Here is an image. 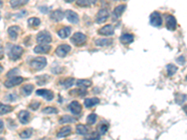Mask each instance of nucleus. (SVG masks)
Segmentation results:
<instances>
[{
    "label": "nucleus",
    "instance_id": "1",
    "mask_svg": "<svg viewBox=\"0 0 187 140\" xmlns=\"http://www.w3.org/2000/svg\"><path fill=\"white\" fill-rule=\"evenodd\" d=\"M22 53H24V49L21 46L13 45L9 52V57L12 61H16L22 55Z\"/></svg>",
    "mask_w": 187,
    "mask_h": 140
},
{
    "label": "nucleus",
    "instance_id": "2",
    "mask_svg": "<svg viewBox=\"0 0 187 140\" xmlns=\"http://www.w3.org/2000/svg\"><path fill=\"white\" fill-rule=\"evenodd\" d=\"M37 43L41 45H48L52 42V36L48 31H41L37 36Z\"/></svg>",
    "mask_w": 187,
    "mask_h": 140
},
{
    "label": "nucleus",
    "instance_id": "3",
    "mask_svg": "<svg viewBox=\"0 0 187 140\" xmlns=\"http://www.w3.org/2000/svg\"><path fill=\"white\" fill-rule=\"evenodd\" d=\"M47 65V60L46 58L43 57V56H39L33 59L30 63V65L36 70H41L43 69Z\"/></svg>",
    "mask_w": 187,
    "mask_h": 140
},
{
    "label": "nucleus",
    "instance_id": "4",
    "mask_svg": "<svg viewBox=\"0 0 187 140\" xmlns=\"http://www.w3.org/2000/svg\"><path fill=\"white\" fill-rule=\"evenodd\" d=\"M86 39H87V37H86V36H85L84 34L77 32V33H75L73 36L71 37L70 41L74 45H76V46H81V45H83V44L85 43Z\"/></svg>",
    "mask_w": 187,
    "mask_h": 140
},
{
    "label": "nucleus",
    "instance_id": "5",
    "mask_svg": "<svg viewBox=\"0 0 187 140\" xmlns=\"http://www.w3.org/2000/svg\"><path fill=\"white\" fill-rule=\"evenodd\" d=\"M22 81H24V77H22L20 76H15V77H9V80H7L5 81L4 85H5L7 88H12V87L17 86L19 84H21Z\"/></svg>",
    "mask_w": 187,
    "mask_h": 140
},
{
    "label": "nucleus",
    "instance_id": "6",
    "mask_svg": "<svg viewBox=\"0 0 187 140\" xmlns=\"http://www.w3.org/2000/svg\"><path fill=\"white\" fill-rule=\"evenodd\" d=\"M150 22L152 25L155 27H159L162 25V17L158 11H154L152 12L150 16Z\"/></svg>",
    "mask_w": 187,
    "mask_h": 140
},
{
    "label": "nucleus",
    "instance_id": "7",
    "mask_svg": "<svg viewBox=\"0 0 187 140\" xmlns=\"http://www.w3.org/2000/svg\"><path fill=\"white\" fill-rule=\"evenodd\" d=\"M71 50V47L68 46L67 44H63L57 47V49L55 50L56 55H58L59 57H65L67 56V54Z\"/></svg>",
    "mask_w": 187,
    "mask_h": 140
},
{
    "label": "nucleus",
    "instance_id": "8",
    "mask_svg": "<svg viewBox=\"0 0 187 140\" xmlns=\"http://www.w3.org/2000/svg\"><path fill=\"white\" fill-rule=\"evenodd\" d=\"M109 17V10L106 9H101L97 14V22L98 23H103L108 20Z\"/></svg>",
    "mask_w": 187,
    "mask_h": 140
},
{
    "label": "nucleus",
    "instance_id": "9",
    "mask_svg": "<svg viewBox=\"0 0 187 140\" xmlns=\"http://www.w3.org/2000/svg\"><path fill=\"white\" fill-rule=\"evenodd\" d=\"M166 24L167 28L170 31H174L177 27V20L173 15H167L166 16Z\"/></svg>",
    "mask_w": 187,
    "mask_h": 140
},
{
    "label": "nucleus",
    "instance_id": "10",
    "mask_svg": "<svg viewBox=\"0 0 187 140\" xmlns=\"http://www.w3.org/2000/svg\"><path fill=\"white\" fill-rule=\"evenodd\" d=\"M65 16L67 17V19L68 20V22H70L71 23H74V24H76V23H78L79 22V16H78V14L75 12V11L73 10H67L66 12H65Z\"/></svg>",
    "mask_w": 187,
    "mask_h": 140
},
{
    "label": "nucleus",
    "instance_id": "11",
    "mask_svg": "<svg viewBox=\"0 0 187 140\" xmlns=\"http://www.w3.org/2000/svg\"><path fill=\"white\" fill-rule=\"evenodd\" d=\"M68 108H69V110L71 111V113L74 115H79V114H81V112H82V106L78 101H73V102H71Z\"/></svg>",
    "mask_w": 187,
    "mask_h": 140
},
{
    "label": "nucleus",
    "instance_id": "12",
    "mask_svg": "<svg viewBox=\"0 0 187 140\" xmlns=\"http://www.w3.org/2000/svg\"><path fill=\"white\" fill-rule=\"evenodd\" d=\"M37 95H41L48 101H51L52 100V98L54 97V94H53V92L50 90H45V89H40V90H37Z\"/></svg>",
    "mask_w": 187,
    "mask_h": 140
},
{
    "label": "nucleus",
    "instance_id": "13",
    "mask_svg": "<svg viewBox=\"0 0 187 140\" xmlns=\"http://www.w3.org/2000/svg\"><path fill=\"white\" fill-rule=\"evenodd\" d=\"M98 34L102 35V36H112L114 34V27L112 24L105 25L98 30Z\"/></svg>",
    "mask_w": 187,
    "mask_h": 140
},
{
    "label": "nucleus",
    "instance_id": "14",
    "mask_svg": "<svg viewBox=\"0 0 187 140\" xmlns=\"http://www.w3.org/2000/svg\"><path fill=\"white\" fill-rule=\"evenodd\" d=\"M50 17L52 21L54 22H60L62 21L64 17H65V13L63 12L61 10H53L52 12L50 15Z\"/></svg>",
    "mask_w": 187,
    "mask_h": 140
},
{
    "label": "nucleus",
    "instance_id": "15",
    "mask_svg": "<svg viewBox=\"0 0 187 140\" xmlns=\"http://www.w3.org/2000/svg\"><path fill=\"white\" fill-rule=\"evenodd\" d=\"M19 31H20V27L17 26V25L10 26V28L7 29V34H9L10 39L16 40V38L18 37V34H19Z\"/></svg>",
    "mask_w": 187,
    "mask_h": 140
},
{
    "label": "nucleus",
    "instance_id": "16",
    "mask_svg": "<svg viewBox=\"0 0 187 140\" xmlns=\"http://www.w3.org/2000/svg\"><path fill=\"white\" fill-rule=\"evenodd\" d=\"M18 118H19V120H20V122L22 124H26L29 122L30 113L26 110H22V111H20V113L18 114Z\"/></svg>",
    "mask_w": 187,
    "mask_h": 140
},
{
    "label": "nucleus",
    "instance_id": "17",
    "mask_svg": "<svg viewBox=\"0 0 187 140\" xmlns=\"http://www.w3.org/2000/svg\"><path fill=\"white\" fill-rule=\"evenodd\" d=\"M71 132L72 130H71L70 126H64L58 131V133H57V137H59V138L66 137L68 135H70Z\"/></svg>",
    "mask_w": 187,
    "mask_h": 140
},
{
    "label": "nucleus",
    "instance_id": "18",
    "mask_svg": "<svg viewBox=\"0 0 187 140\" xmlns=\"http://www.w3.org/2000/svg\"><path fill=\"white\" fill-rule=\"evenodd\" d=\"M100 102V100L97 97H92V98H86L84 100V106L87 107V108H90V107H93L95 106H97V105L99 104Z\"/></svg>",
    "mask_w": 187,
    "mask_h": 140
},
{
    "label": "nucleus",
    "instance_id": "19",
    "mask_svg": "<svg viewBox=\"0 0 187 140\" xmlns=\"http://www.w3.org/2000/svg\"><path fill=\"white\" fill-rule=\"evenodd\" d=\"M112 44V38H98L95 40V45L98 47H108Z\"/></svg>",
    "mask_w": 187,
    "mask_h": 140
},
{
    "label": "nucleus",
    "instance_id": "20",
    "mask_svg": "<svg viewBox=\"0 0 187 140\" xmlns=\"http://www.w3.org/2000/svg\"><path fill=\"white\" fill-rule=\"evenodd\" d=\"M120 40L124 44H130L134 40V36L132 34H123L120 37Z\"/></svg>",
    "mask_w": 187,
    "mask_h": 140
},
{
    "label": "nucleus",
    "instance_id": "21",
    "mask_svg": "<svg viewBox=\"0 0 187 140\" xmlns=\"http://www.w3.org/2000/svg\"><path fill=\"white\" fill-rule=\"evenodd\" d=\"M125 7H126V6L125 5H119V6H117L115 9H114L113 10V17L114 18H120L122 16V14H123V12L125 10Z\"/></svg>",
    "mask_w": 187,
    "mask_h": 140
},
{
    "label": "nucleus",
    "instance_id": "22",
    "mask_svg": "<svg viewBox=\"0 0 187 140\" xmlns=\"http://www.w3.org/2000/svg\"><path fill=\"white\" fill-rule=\"evenodd\" d=\"M70 33H71V28H70L69 26L64 27V28L60 29L58 32H57L58 36H59L61 38H66V37H69Z\"/></svg>",
    "mask_w": 187,
    "mask_h": 140
},
{
    "label": "nucleus",
    "instance_id": "23",
    "mask_svg": "<svg viewBox=\"0 0 187 140\" xmlns=\"http://www.w3.org/2000/svg\"><path fill=\"white\" fill-rule=\"evenodd\" d=\"M51 47L49 45H37L34 48V52L36 53H46L48 52Z\"/></svg>",
    "mask_w": 187,
    "mask_h": 140
},
{
    "label": "nucleus",
    "instance_id": "24",
    "mask_svg": "<svg viewBox=\"0 0 187 140\" xmlns=\"http://www.w3.org/2000/svg\"><path fill=\"white\" fill-rule=\"evenodd\" d=\"M12 110V107L9 106V105H4L2 103H0V116L5 115L7 113H9Z\"/></svg>",
    "mask_w": 187,
    "mask_h": 140
},
{
    "label": "nucleus",
    "instance_id": "25",
    "mask_svg": "<svg viewBox=\"0 0 187 140\" xmlns=\"http://www.w3.org/2000/svg\"><path fill=\"white\" fill-rule=\"evenodd\" d=\"M33 135V129L32 128H27V129L24 130L22 132L20 133V137L22 139H26V138H30Z\"/></svg>",
    "mask_w": 187,
    "mask_h": 140
},
{
    "label": "nucleus",
    "instance_id": "26",
    "mask_svg": "<svg viewBox=\"0 0 187 140\" xmlns=\"http://www.w3.org/2000/svg\"><path fill=\"white\" fill-rule=\"evenodd\" d=\"M77 86L83 87V88H88L92 85V81L89 80H77Z\"/></svg>",
    "mask_w": 187,
    "mask_h": 140
},
{
    "label": "nucleus",
    "instance_id": "27",
    "mask_svg": "<svg viewBox=\"0 0 187 140\" xmlns=\"http://www.w3.org/2000/svg\"><path fill=\"white\" fill-rule=\"evenodd\" d=\"M87 132H88V129H87V127L85 125H83V124H79L76 127V133L78 135H85L87 134Z\"/></svg>",
    "mask_w": 187,
    "mask_h": 140
},
{
    "label": "nucleus",
    "instance_id": "28",
    "mask_svg": "<svg viewBox=\"0 0 187 140\" xmlns=\"http://www.w3.org/2000/svg\"><path fill=\"white\" fill-rule=\"evenodd\" d=\"M22 92H24L25 95L31 94L32 92L34 91V85H32V84H25V85H24V86H22Z\"/></svg>",
    "mask_w": 187,
    "mask_h": 140
},
{
    "label": "nucleus",
    "instance_id": "29",
    "mask_svg": "<svg viewBox=\"0 0 187 140\" xmlns=\"http://www.w3.org/2000/svg\"><path fill=\"white\" fill-rule=\"evenodd\" d=\"M76 120L75 118H73V117H71V116H68V115H65L63 117H61L60 120H59V122L60 123H68V122H74Z\"/></svg>",
    "mask_w": 187,
    "mask_h": 140
},
{
    "label": "nucleus",
    "instance_id": "30",
    "mask_svg": "<svg viewBox=\"0 0 187 140\" xmlns=\"http://www.w3.org/2000/svg\"><path fill=\"white\" fill-rule=\"evenodd\" d=\"M28 24L31 27H37L40 24V20L39 18H36V17L30 18L28 19Z\"/></svg>",
    "mask_w": 187,
    "mask_h": 140
},
{
    "label": "nucleus",
    "instance_id": "31",
    "mask_svg": "<svg viewBox=\"0 0 187 140\" xmlns=\"http://www.w3.org/2000/svg\"><path fill=\"white\" fill-rule=\"evenodd\" d=\"M167 75H169V77H172L174 74L177 72V70H178V68H177L176 65H172V64L167 65Z\"/></svg>",
    "mask_w": 187,
    "mask_h": 140
},
{
    "label": "nucleus",
    "instance_id": "32",
    "mask_svg": "<svg viewBox=\"0 0 187 140\" xmlns=\"http://www.w3.org/2000/svg\"><path fill=\"white\" fill-rule=\"evenodd\" d=\"M73 84H74V79H73V77H67V79L63 81V83H62V85L66 89L70 88Z\"/></svg>",
    "mask_w": 187,
    "mask_h": 140
},
{
    "label": "nucleus",
    "instance_id": "33",
    "mask_svg": "<svg viewBox=\"0 0 187 140\" xmlns=\"http://www.w3.org/2000/svg\"><path fill=\"white\" fill-rule=\"evenodd\" d=\"M97 116L94 113H92V114L88 115V117H87L86 122H87V124H89V125H93V124L95 123V122H97Z\"/></svg>",
    "mask_w": 187,
    "mask_h": 140
},
{
    "label": "nucleus",
    "instance_id": "34",
    "mask_svg": "<svg viewBox=\"0 0 187 140\" xmlns=\"http://www.w3.org/2000/svg\"><path fill=\"white\" fill-rule=\"evenodd\" d=\"M57 112H58L57 108L52 107H47L42 110V113H44V114H55V113H57Z\"/></svg>",
    "mask_w": 187,
    "mask_h": 140
},
{
    "label": "nucleus",
    "instance_id": "35",
    "mask_svg": "<svg viewBox=\"0 0 187 140\" xmlns=\"http://www.w3.org/2000/svg\"><path fill=\"white\" fill-rule=\"evenodd\" d=\"M27 3V1H24V0H22V1H18V0H13V1H10V6L12 7H18L21 6H24Z\"/></svg>",
    "mask_w": 187,
    "mask_h": 140
},
{
    "label": "nucleus",
    "instance_id": "36",
    "mask_svg": "<svg viewBox=\"0 0 187 140\" xmlns=\"http://www.w3.org/2000/svg\"><path fill=\"white\" fill-rule=\"evenodd\" d=\"M99 137H100V135H99L97 132H95L93 134L86 135L84 137V140H99Z\"/></svg>",
    "mask_w": 187,
    "mask_h": 140
},
{
    "label": "nucleus",
    "instance_id": "37",
    "mask_svg": "<svg viewBox=\"0 0 187 140\" xmlns=\"http://www.w3.org/2000/svg\"><path fill=\"white\" fill-rule=\"evenodd\" d=\"M94 3H95V1H85V0H81V1H77V5L80 7H89Z\"/></svg>",
    "mask_w": 187,
    "mask_h": 140
},
{
    "label": "nucleus",
    "instance_id": "38",
    "mask_svg": "<svg viewBox=\"0 0 187 140\" xmlns=\"http://www.w3.org/2000/svg\"><path fill=\"white\" fill-rule=\"evenodd\" d=\"M108 125L107 124H100L98 126V134L99 135H104L107 131H108Z\"/></svg>",
    "mask_w": 187,
    "mask_h": 140
},
{
    "label": "nucleus",
    "instance_id": "39",
    "mask_svg": "<svg viewBox=\"0 0 187 140\" xmlns=\"http://www.w3.org/2000/svg\"><path fill=\"white\" fill-rule=\"evenodd\" d=\"M39 106H40L39 102H37V101H34L33 103H31L29 105V107L31 108V109H33V110H37V108L39 107Z\"/></svg>",
    "mask_w": 187,
    "mask_h": 140
},
{
    "label": "nucleus",
    "instance_id": "40",
    "mask_svg": "<svg viewBox=\"0 0 187 140\" xmlns=\"http://www.w3.org/2000/svg\"><path fill=\"white\" fill-rule=\"evenodd\" d=\"M14 73H18V69H17V68H13L12 70H10V71L7 74V77H11V76L15 77L16 75H14Z\"/></svg>",
    "mask_w": 187,
    "mask_h": 140
},
{
    "label": "nucleus",
    "instance_id": "41",
    "mask_svg": "<svg viewBox=\"0 0 187 140\" xmlns=\"http://www.w3.org/2000/svg\"><path fill=\"white\" fill-rule=\"evenodd\" d=\"M177 62H178V63L180 64V65H184V64L185 63L184 57V56H180V57H179L178 59H177Z\"/></svg>",
    "mask_w": 187,
    "mask_h": 140
},
{
    "label": "nucleus",
    "instance_id": "42",
    "mask_svg": "<svg viewBox=\"0 0 187 140\" xmlns=\"http://www.w3.org/2000/svg\"><path fill=\"white\" fill-rule=\"evenodd\" d=\"M4 131V122L2 120H0V134Z\"/></svg>",
    "mask_w": 187,
    "mask_h": 140
},
{
    "label": "nucleus",
    "instance_id": "43",
    "mask_svg": "<svg viewBox=\"0 0 187 140\" xmlns=\"http://www.w3.org/2000/svg\"><path fill=\"white\" fill-rule=\"evenodd\" d=\"M4 56V52H3V48L0 47V59H2Z\"/></svg>",
    "mask_w": 187,
    "mask_h": 140
},
{
    "label": "nucleus",
    "instance_id": "44",
    "mask_svg": "<svg viewBox=\"0 0 187 140\" xmlns=\"http://www.w3.org/2000/svg\"><path fill=\"white\" fill-rule=\"evenodd\" d=\"M184 110L186 112V114H187V105H185V106L184 107Z\"/></svg>",
    "mask_w": 187,
    "mask_h": 140
},
{
    "label": "nucleus",
    "instance_id": "45",
    "mask_svg": "<svg viewBox=\"0 0 187 140\" xmlns=\"http://www.w3.org/2000/svg\"><path fill=\"white\" fill-rule=\"evenodd\" d=\"M2 71H3V67H2L1 65H0V74L2 73Z\"/></svg>",
    "mask_w": 187,
    "mask_h": 140
},
{
    "label": "nucleus",
    "instance_id": "46",
    "mask_svg": "<svg viewBox=\"0 0 187 140\" xmlns=\"http://www.w3.org/2000/svg\"><path fill=\"white\" fill-rule=\"evenodd\" d=\"M39 140H47V138H42V139H39Z\"/></svg>",
    "mask_w": 187,
    "mask_h": 140
},
{
    "label": "nucleus",
    "instance_id": "47",
    "mask_svg": "<svg viewBox=\"0 0 187 140\" xmlns=\"http://www.w3.org/2000/svg\"><path fill=\"white\" fill-rule=\"evenodd\" d=\"M1 5H2V2H1V1H0V6H1Z\"/></svg>",
    "mask_w": 187,
    "mask_h": 140
},
{
    "label": "nucleus",
    "instance_id": "48",
    "mask_svg": "<svg viewBox=\"0 0 187 140\" xmlns=\"http://www.w3.org/2000/svg\"><path fill=\"white\" fill-rule=\"evenodd\" d=\"M186 80H187V77H186Z\"/></svg>",
    "mask_w": 187,
    "mask_h": 140
}]
</instances>
